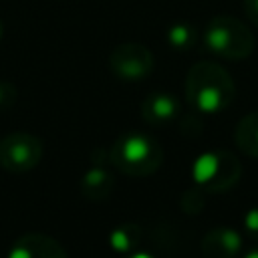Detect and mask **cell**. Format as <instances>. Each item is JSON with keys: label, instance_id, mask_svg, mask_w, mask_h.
Instances as JSON below:
<instances>
[{"label": "cell", "instance_id": "cell-7", "mask_svg": "<svg viewBox=\"0 0 258 258\" xmlns=\"http://www.w3.org/2000/svg\"><path fill=\"white\" fill-rule=\"evenodd\" d=\"M6 258H69L58 240L46 234H24L8 250Z\"/></svg>", "mask_w": 258, "mask_h": 258}, {"label": "cell", "instance_id": "cell-14", "mask_svg": "<svg viewBox=\"0 0 258 258\" xmlns=\"http://www.w3.org/2000/svg\"><path fill=\"white\" fill-rule=\"evenodd\" d=\"M179 206L185 214H200L206 206V191L200 189L198 185L196 187H189L181 194L179 198Z\"/></svg>", "mask_w": 258, "mask_h": 258}, {"label": "cell", "instance_id": "cell-10", "mask_svg": "<svg viewBox=\"0 0 258 258\" xmlns=\"http://www.w3.org/2000/svg\"><path fill=\"white\" fill-rule=\"evenodd\" d=\"M115 189V177L109 169L95 165L81 177V194L91 202L107 200Z\"/></svg>", "mask_w": 258, "mask_h": 258}, {"label": "cell", "instance_id": "cell-5", "mask_svg": "<svg viewBox=\"0 0 258 258\" xmlns=\"http://www.w3.org/2000/svg\"><path fill=\"white\" fill-rule=\"evenodd\" d=\"M42 159V141L26 131H12L0 139V165L12 173H24Z\"/></svg>", "mask_w": 258, "mask_h": 258}, {"label": "cell", "instance_id": "cell-12", "mask_svg": "<svg viewBox=\"0 0 258 258\" xmlns=\"http://www.w3.org/2000/svg\"><path fill=\"white\" fill-rule=\"evenodd\" d=\"M141 236H143V232L137 224H121L115 230H111L109 244L119 254H131V252L137 250V246L141 242Z\"/></svg>", "mask_w": 258, "mask_h": 258}, {"label": "cell", "instance_id": "cell-13", "mask_svg": "<svg viewBox=\"0 0 258 258\" xmlns=\"http://www.w3.org/2000/svg\"><path fill=\"white\" fill-rule=\"evenodd\" d=\"M165 38L173 50H189L198 42V32L189 22H173L165 32Z\"/></svg>", "mask_w": 258, "mask_h": 258}, {"label": "cell", "instance_id": "cell-9", "mask_svg": "<svg viewBox=\"0 0 258 258\" xmlns=\"http://www.w3.org/2000/svg\"><path fill=\"white\" fill-rule=\"evenodd\" d=\"M177 113H179V101L175 99V95L167 91H153L141 103V115L153 127L167 125L177 117Z\"/></svg>", "mask_w": 258, "mask_h": 258}, {"label": "cell", "instance_id": "cell-18", "mask_svg": "<svg viewBox=\"0 0 258 258\" xmlns=\"http://www.w3.org/2000/svg\"><path fill=\"white\" fill-rule=\"evenodd\" d=\"M125 258H153V256L147 254V252H131V254H127Z\"/></svg>", "mask_w": 258, "mask_h": 258}, {"label": "cell", "instance_id": "cell-1", "mask_svg": "<svg viewBox=\"0 0 258 258\" xmlns=\"http://www.w3.org/2000/svg\"><path fill=\"white\" fill-rule=\"evenodd\" d=\"M187 103L204 115H218L228 109L236 97V85L232 75L218 62L200 60L185 77Z\"/></svg>", "mask_w": 258, "mask_h": 258}, {"label": "cell", "instance_id": "cell-3", "mask_svg": "<svg viewBox=\"0 0 258 258\" xmlns=\"http://www.w3.org/2000/svg\"><path fill=\"white\" fill-rule=\"evenodd\" d=\"M206 48L226 60H242L254 52L256 38L246 22L236 16H214L204 30Z\"/></svg>", "mask_w": 258, "mask_h": 258}, {"label": "cell", "instance_id": "cell-2", "mask_svg": "<svg viewBox=\"0 0 258 258\" xmlns=\"http://www.w3.org/2000/svg\"><path fill=\"white\" fill-rule=\"evenodd\" d=\"M109 161L125 175H151L163 163V147L147 133L125 131L113 141L109 149Z\"/></svg>", "mask_w": 258, "mask_h": 258}, {"label": "cell", "instance_id": "cell-6", "mask_svg": "<svg viewBox=\"0 0 258 258\" xmlns=\"http://www.w3.org/2000/svg\"><path fill=\"white\" fill-rule=\"evenodd\" d=\"M153 52L141 42H121L109 56V67L115 77L123 81H141L153 71Z\"/></svg>", "mask_w": 258, "mask_h": 258}, {"label": "cell", "instance_id": "cell-19", "mask_svg": "<svg viewBox=\"0 0 258 258\" xmlns=\"http://www.w3.org/2000/svg\"><path fill=\"white\" fill-rule=\"evenodd\" d=\"M242 258H258V248H254V250H250V252H246Z\"/></svg>", "mask_w": 258, "mask_h": 258}, {"label": "cell", "instance_id": "cell-4", "mask_svg": "<svg viewBox=\"0 0 258 258\" xmlns=\"http://www.w3.org/2000/svg\"><path fill=\"white\" fill-rule=\"evenodd\" d=\"M194 183L206 194H222L238 183L242 177L240 159L228 149L206 151L196 157L191 165Z\"/></svg>", "mask_w": 258, "mask_h": 258}, {"label": "cell", "instance_id": "cell-17", "mask_svg": "<svg viewBox=\"0 0 258 258\" xmlns=\"http://www.w3.org/2000/svg\"><path fill=\"white\" fill-rule=\"evenodd\" d=\"M242 8L248 20L258 26V0H242Z\"/></svg>", "mask_w": 258, "mask_h": 258}, {"label": "cell", "instance_id": "cell-15", "mask_svg": "<svg viewBox=\"0 0 258 258\" xmlns=\"http://www.w3.org/2000/svg\"><path fill=\"white\" fill-rule=\"evenodd\" d=\"M16 101V87L8 81H0V111L12 107Z\"/></svg>", "mask_w": 258, "mask_h": 258}, {"label": "cell", "instance_id": "cell-16", "mask_svg": "<svg viewBox=\"0 0 258 258\" xmlns=\"http://www.w3.org/2000/svg\"><path fill=\"white\" fill-rule=\"evenodd\" d=\"M242 222H244V230H246V234H248L252 240H258V206L250 208V210L244 214Z\"/></svg>", "mask_w": 258, "mask_h": 258}, {"label": "cell", "instance_id": "cell-20", "mask_svg": "<svg viewBox=\"0 0 258 258\" xmlns=\"http://www.w3.org/2000/svg\"><path fill=\"white\" fill-rule=\"evenodd\" d=\"M2 34H4V28H2V22H0V40H2Z\"/></svg>", "mask_w": 258, "mask_h": 258}, {"label": "cell", "instance_id": "cell-8", "mask_svg": "<svg viewBox=\"0 0 258 258\" xmlns=\"http://www.w3.org/2000/svg\"><path fill=\"white\" fill-rule=\"evenodd\" d=\"M242 234L230 226L212 228L202 240L204 258H238L242 252Z\"/></svg>", "mask_w": 258, "mask_h": 258}, {"label": "cell", "instance_id": "cell-11", "mask_svg": "<svg viewBox=\"0 0 258 258\" xmlns=\"http://www.w3.org/2000/svg\"><path fill=\"white\" fill-rule=\"evenodd\" d=\"M234 141L246 155L258 157V111H252L240 119L234 131Z\"/></svg>", "mask_w": 258, "mask_h": 258}]
</instances>
